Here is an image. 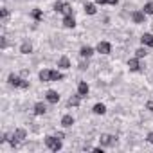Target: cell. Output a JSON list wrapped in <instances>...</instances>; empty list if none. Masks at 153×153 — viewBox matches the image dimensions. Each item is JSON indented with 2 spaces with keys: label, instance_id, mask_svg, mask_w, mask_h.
Returning <instances> with one entry per match:
<instances>
[{
  "label": "cell",
  "instance_id": "6da1fadb",
  "mask_svg": "<svg viewBox=\"0 0 153 153\" xmlns=\"http://www.w3.org/2000/svg\"><path fill=\"white\" fill-rule=\"evenodd\" d=\"M45 144H47V148H51L52 151H59L61 149V140H59V137H45Z\"/></svg>",
  "mask_w": 153,
  "mask_h": 153
},
{
  "label": "cell",
  "instance_id": "7a4b0ae2",
  "mask_svg": "<svg viewBox=\"0 0 153 153\" xmlns=\"http://www.w3.org/2000/svg\"><path fill=\"white\" fill-rule=\"evenodd\" d=\"M9 85L18 87V88H29V83L24 81V79H20L18 76H15V74H9Z\"/></svg>",
  "mask_w": 153,
  "mask_h": 153
},
{
  "label": "cell",
  "instance_id": "3957f363",
  "mask_svg": "<svg viewBox=\"0 0 153 153\" xmlns=\"http://www.w3.org/2000/svg\"><path fill=\"white\" fill-rule=\"evenodd\" d=\"M99 142H101V146H114L117 142V139H115V135H101Z\"/></svg>",
  "mask_w": 153,
  "mask_h": 153
},
{
  "label": "cell",
  "instance_id": "277c9868",
  "mask_svg": "<svg viewBox=\"0 0 153 153\" xmlns=\"http://www.w3.org/2000/svg\"><path fill=\"white\" fill-rule=\"evenodd\" d=\"M131 20H133L135 24H144V20H146V13H144V11H135V13L131 15Z\"/></svg>",
  "mask_w": 153,
  "mask_h": 153
},
{
  "label": "cell",
  "instance_id": "5b68a950",
  "mask_svg": "<svg viewBox=\"0 0 153 153\" xmlns=\"http://www.w3.org/2000/svg\"><path fill=\"white\" fill-rule=\"evenodd\" d=\"M112 51V45L108 43V42H99L97 43V52H101V54H108Z\"/></svg>",
  "mask_w": 153,
  "mask_h": 153
},
{
  "label": "cell",
  "instance_id": "8992f818",
  "mask_svg": "<svg viewBox=\"0 0 153 153\" xmlns=\"http://www.w3.org/2000/svg\"><path fill=\"white\" fill-rule=\"evenodd\" d=\"M45 99H47L49 103H52V105H56V103L59 101V96H58V92H56V90H49V92L45 94Z\"/></svg>",
  "mask_w": 153,
  "mask_h": 153
},
{
  "label": "cell",
  "instance_id": "52a82bcc",
  "mask_svg": "<svg viewBox=\"0 0 153 153\" xmlns=\"http://www.w3.org/2000/svg\"><path fill=\"white\" fill-rule=\"evenodd\" d=\"M140 42H142V45H146V47H153V34H149V33L142 34Z\"/></svg>",
  "mask_w": 153,
  "mask_h": 153
},
{
  "label": "cell",
  "instance_id": "ba28073f",
  "mask_svg": "<svg viewBox=\"0 0 153 153\" xmlns=\"http://www.w3.org/2000/svg\"><path fill=\"white\" fill-rule=\"evenodd\" d=\"M79 54H81V58H90V56L94 54V49H92V47H88V45H85V47H81Z\"/></svg>",
  "mask_w": 153,
  "mask_h": 153
},
{
  "label": "cell",
  "instance_id": "9c48e42d",
  "mask_svg": "<svg viewBox=\"0 0 153 153\" xmlns=\"http://www.w3.org/2000/svg\"><path fill=\"white\" fill-rule=\"evenodd\" d=\"M78 94H79V96H81V97H83V96H87V94H88V85H87V83H85V81H81V83H79V85H78Z\"/></svg>",
  "mask_w": 153,
  "mask_h": 153
},
{
  "label": "cell",
  "instance_id": "30bf717a",
  "mask_svg": "<svg viewBox=\"0 0 153 153\" xmlns=\"http://www.w3.org/2000/svg\"><path fill=\"white\" fill-rule=\"evenodd\" d=\"M45 112H47V106H45L43 103H36V105H34V114H36V115H43Z\"/></svg>",
  "mask_w": 153,
  "mask_h": 153
},
{
  "label": "cell",
  "instance_id": "8fae6325",
  "mask_svg": "<svg viewBox=\"0 0 153 153\" xmlns=\"http://www.w3.org/2000/svg\"><path fill=\"white\" fill-rule=\"evenodd\" d=\"M79 103H81V96L78 94V96H72L67 105H68V106H79Z\"/></svg>",
  "mask_w": 153,
  "mask_h": 153
},
{
  "label": "cell",
  "instance_id": "7c38bea8",
  "mask_svg": "<svg viewBox=\"0 0 153 153\" xmlns=\"http://www.w3.org/2000/svg\"><path fill=\"white\" fill-rule=\"evenodd\" d=\"M61 124H63L65 128L72 126V124H74V117H72V115H63V117H61Z\"/></svg>",
  "mask_w": 153,
  "mask_h": 153
},
{
  "label": "cell",
  "instance_id": "4fadbf2b",
  "mask_svg": "<svg viewBox=\"0 0 153 153\" xmlns=\"http://www.w3.org/2000/svg\"><path fill=\"white\" fill-rule=\"evenodd\" d=\"M63 79V74L58 70H51V81H61Z\"/></svg>",
  "mask_w": 153,
  "mask_h": 153
},
{
  "label": "cell",
  "instance_id": "5bb4252c",
  "mask_svg": "<svg viewBox=\"0 0 153 153\" xmlns=\"http://www.w3.org/2000/svg\"><path fill=\"white\" fill-rule=\"evenodd\" d=\"M40 81H43V83L51 81V70H42L40 72Z\"/></svg>",
  "mask_w": 153,
  "mask_h": 153
},
{
  "label": "cell",
  "instance_id": "9a60e30c",
  "mask_svg": "<svg viewBox=\"0 0 153 153\" xmlns=\"http://www.w3.org/2000/svg\"><path fill=\"white\" fill-rule=\"evenodd\" d=\"M31 51H33V45H31L29 42H24L22 47H20V52H22V54H29Z\"/></svg>",
  "mask_w": 153,
  "mask_h": 153
},
{
  "label": "cell",
  "instance_id": "2e32d148",
  "mask_svg": "<svg viewBox=\"0 0 153 153\" xmlns=\"http://www.w3.org/2000/svg\"><path fill=\"white\" fill-rule=\"evenodd\" d=\"M58 67H61V68H68V67H70V59H68L67 56L59 58V61H58Z\"/></svg>",
  "mask_w": 153,
  "mask_h": 153
},
{
  "label": "cell",
  "instance_id": "e0dca14e",
  "mask_svg": "<svg viewBox=\"0 0 153 153\" xmlns=\"http://www.w3.org/2000/svg\"><path fill=\"white\" fill-rule=\"evenodd\" d=\"M106 112V106L103 105V103H97L96 106H94V114H97V115H103Z\"/></svg>",
  "mask_w": 153,
  "mask_h": 153
},
{
  "label": "cell",
  "instance_id": "ac0fdd59",
  "mask_svg": "<svg viewBox=\"0 0 153 153\" xmlns=\"http://www.w3.org/2000/svg\"><path fill=\"white\" fill-rule=\"evenodd\" d=\"M63 25H65V27H74V25H76L74 16H72V15H70V16H65V18H63Z\"/></svg>",
  "mask_w": 153,
  "mask_h": 153
},
{
  "label": "cell",
  "instance_id": "d6986e66",
  "mask_svg": "<svg viewBox=\"0 0 153 153\" xmlns=\"http://www.w3.org/2000/svg\"><path fill=\"white\" fill-rule=\"evenodd\" d=\"M128 67H130V70H139V68H140V65H139V59H137V58L130 59V61H128Z\"/></svg>",
  "mask_w": 153,
  "mask_h": 153
},
{
  "label": "cell",
  "instance_id": "ffe728a7",
  "mask_svg": "<svg viewBox=\"0 0 153 153\" xmlns=\"http://www.w3.org/2000/svg\"><path fill=\"white\" fill-rule=\"evenodd\" d=\"M13 137H15V139H18V140H24V139H25V130H22V128H18V130H15V133H13Z\"/></svg>",
  "mask_w": 153,
  "mask_h": 153
},
{
  "label": "cell",
  "instance_id": "44dd1931",
  "mask_svg": "<svg viewBox=\"0 0 153 153\" xmlns=\"http://www.w3.org/2000/svg\"><path fill=\"white\" fill-rule=\"evenodd\" d=\"M85 11H87V15H96V6L94 4H85Z\"/></svg>",
  "mask_w": 153,
  "mask_h": 153
},
{
  "label": "cell",
  "instance_id": "7402d4cb",
  "mask_svg": "<svg viewBox=\"0 0 153 153\" xmlns=\"http://www.w3.org/2000/svg\"><path fill=\"white\" fill-rule=\"evenodd\" d=\"M61 13H63L65 16H70V15H72V7H70L68 4H65V6H63V9H61Z\"/></svg>",
  "mask_w": 153,
  "mask_h": 153
},
{
  "label": "cell",
  "instance_id": "603a6c76",
  "mask_svg": "<svg viewBox=\"0 0 153 153\" xmlns=\"http://www.w3.org/2000/svg\"><path fill=\"white\" fill-rule=\"evenodd\" d=\"M144 13H146V15H153V2H148V4L144 6Z\"/></svg>",
  "mask_w": 153,
  "mask_h": 153
},
{
  "label": "cell",
  "instance_id": "cb8c5ba5",
  "mask_svg": "<svg viewBox=\"0 0 153 153\" xmlns=\"http://www.w3.org/2000/svg\"><path fill=\"white\" fill-rule=\"evenodd\" d=\"M135 54H137V58H144V56L148 54V51H146L144 47H140V49H137V51H135Z\"/></svg>",
  "mask_w": 153,
  "mask_h": 153
},
{
  "label": "cell",
  "instance_id": "d4e9b609",
  "mask_svg": "<svg viewBox=\"0 0 153 153\" xmlns=\"http://www.w3.org/2000/svg\"><path fill=\"white\" fill-rule=\"evenodd\" d=\"M33 18H34V20H40V18H42V11H40V9H34V11H33Z\"/></svg>",
  "mask_w": 153,
  "mask_h": 153
},
{
  "label": "cell",
  "instance_id": "484cf974",
  "mask_svg": "<svg viewBox=\"0 0 153 153\" xmlns=\"http://www.w3.org/2000/svg\"><path fill=\"white\" fill-rule=\"evenodd\" d=\"M0 15H2V18H4V20H6V18H7V16H9V11H7V9H6V7H2V11H0Z\"/></svg>",
  "mask_w": 153,
  "mask_h": 153
},
{
  "label": "cell",
  "instance_id": "4316f807",
  "mask_svg": "<svg viewBox=\"0 0 153 153\" xmlns=\"http://www.w3.org/2000/svg\"><path fill=\"white\" fill-rule=\"evenodd\" d=\"M63 6H65L63 2H56V4H54V9H56V11H61V9H63Z\"/></svg>",
  "mask_w": 153,
  "mask_h": 153
},
{
  "label": "cell",
  "instance_id": "83f0119b",
  "mask_svg": "<svg viewBox=\"0 0 153 153\" xmlns=\"http://www.w3.org/2000/svg\"><path fill=\"white\" fill-rule=\"evenodd\" d=\"M146 108H148L149 112H153V101H148V103H146Z\"/></svg>",
  "mask_w": 153,
  "mask_h": 153
},
{
  "label": "cell",
  "instance_id": "f1b7e54d",
  "mask_svg": "<svg viewBox=\"0 0 153 153\" xmlns=\"http://www.w3.org/2000/svg\"><path fill=\"white\" fill-rule=\"evenodd\" d=\"M96 2H97V4H101V6H103V4H108V0H96Z\"/></svg>",
  "mask_w": 153,
  "mask_h": 153
},
{
  "label": "cell",
  "instance_id": "f546056e",
  "mask_svg": "<svg viewBox=\"0 0 153 153\" xmlns=\"http://www.w3.org/2000/svg\"><path fill=\"white\" fill-rule=\"evenodd\" d=\"M92 151H94V153H103V149H101V148H94Z\"/></svg>",
  "mask_w": 153,
  "mask_h": 153
},
{
  "label": "cell",
  "instance_id": "4dcf8cb0",
  "mask_svg": "<svg viewBox=\"0 0 153 153\" xmlns=\"http://www.w3.org/2000/svg\"><path fill=\"white\" fill-rule=\"evenodd\" d=\"M117 2H119V0H108V4H112V6H115Z\"/></svg>",
  "mask_w": 153,
  "mask_h": 153
},
{
  "label": "cell",
  "instance_id": "1f68e13d",
  "mask_svg": "<svg viewBox=\"0 0 153 153\" xmlns=\"http://www.w3.org/2000/svg\"><path fill=\"white\" fill-rule=\"evenodd\" d=\"M148 140H149V142H153V133H149V135H148Z\"/></svg>",
  "mask_w": 153,
  "mask_h": 153
}]
</instances>
